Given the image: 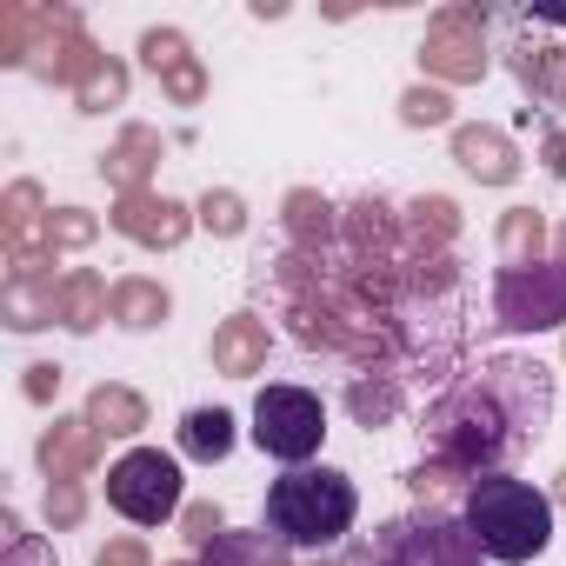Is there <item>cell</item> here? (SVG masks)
<instances>
[{
    "instance_id": "5b68a950",
    "label": "cell",
    "mask_w": 566,
    "mask_h": 566,
    "mask_svg": "<svg viewBox=\"0 0 566 566\" xmlns=\"http://www.w3.org/2000/svg\"><path fill=\"white\" fill-rule=\"evenodd\" d=\"M107 506L134 526H160L180 513V460L160 447H134L107 467Z\"/></svg>"
},
{
    "instance_id": "6da1fadb",
    "label": "cell",
    "mask_w": 566,
    "mask_h": 566,
    "mask_svg": "<svg viewBox=\"0 0 566 566\" xmlns=\"http://www.w3.org/2000/svg\"><path fill=\"white\" fill-rule=\"evenodd\" d=\"M553 420V374L539 360H486L480 374H467L433 413V447L440 460L480 473H506L513 453H526Z\"/></svg>"
},
{
    "instance_id": "ba28073f",
    "label": "cell",
    "mask_w": 566,
    "mask_h": 566,
    "mask_svg": "<svg viewBox=\"0 0 566 566\" xmlns=\"http://www.w3.org/2000/svg\"><path fill=\"white\" fill-rule=\"evenodd\" d=\"M200 566H294V546L266 526H227L200 546Z\"/></svg>"
},
{
    "instance_id": "9c48e42d",
    "label": "cell",
    "mask_w": 566,
    "mask_h": 566,
    "mask_svg": "<svg viewBox=\"0 0 566 566\" xmlns=\"http://www.w3.org/2000/svg\"><path fill=\"white\" fill-rule=\"evenodd\" d=\"M180 447H187L193 460H227V453H233V420H227L220 407H200V413L180 420Z\"/></svg>"
},
{
    "instance_id": "3957f363",
    "label": "cell",
    "mask_w": 566,
    "mask_h": 566,
    "mask_svg": "<svg viewBox=\"0 0 566 566\" xmlns=\"http://www.w3.org/2000/svg\"><path fill=\"white\" fill-rule=\"evenodd\" d=\"M354 513H360V493L334 467H287L266 486V533L287 539L294 553L334 546L340 533H354Z\"/></svg>"
},
{
    "instance_id": "7a4b0ae2",
    "label": "cell",
    "mask_w": 566,
    "mask_h": 566,
    "mask_svg": "<svg viewBox=\"0 0 566 566\" xmlns=\"http://www.w3.org/2000/svg\"><path fill=\"white\" fill-rule=\"evenodd\" d=\"M460 520L480 539V553L500 559V566H526L553 546V500L520 473H480L467 486Z\"/></svg>"
},
{
    "instance_id": "52a82bcc",
    "label": "cell",
    "mask_w": 566,
    "mask_h": 566,
    "mask_svg": "<svg viewBox=\"0 0 566 566\" xmlns=\"http://www.w3.org/2000/svg\"><path fill=\"white\" fill-rule=\"evenodd\" d=\"M500 321L506 327H520V334H546V327H559L566 321V266L553 260V266H513V273H500Z\"/></svg>"
},
{
    "instance_id": "8992f818",
    "label": "cell",
    "mask_w": 566,
    "mask_h": 566,
    "mask_svg": "<svg viewBox=\"0 0 566 566\" xmlns=\"http://www.w3.org/2000/svg\"><path fill=\"white\" fill-rule=\"evenodd\" d=\"M374 566H486L480 539L453 513H407L380 533Z\"/></svg>"
},
{
    "instance_id": "277c9868",
    "label": "cell",
    "mask_w": 566,
    "mask_h": 566,
    "mask_svg": "<svg viewBox=\"0 0 566 566\" xmlns=\"http://www.w3.org/2000/svg\"><path fill=\"white\" fill-rule=\"evenodd\" d=\"M253 440L280 467H307L327 440V407L307 387H260L253 400Z\"/></svg>"
}]
</instances>
